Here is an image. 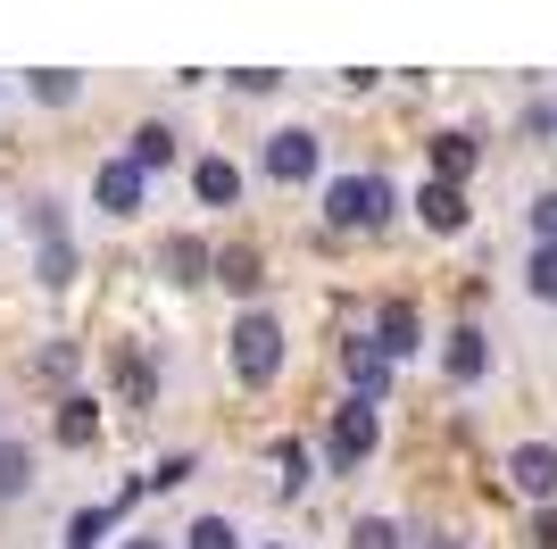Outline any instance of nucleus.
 <instances>
[{
    "mask_svg": "<svg viewBox=\"0 0 557 549\" xmlns=\"http://www.w3.org/2000/svg\"><path fill=\"white\" fill-rule=\"evenodd\" d=\"M392 217V183L383 175H333L325 183V225L333 233H374Z\"/></svg>",
    "mask_w": 557,
    "mask_h": 549,
    "instance_id": "obj_1",
    "label": "nucleus"
},
{
    "mask_svg": "<svg viewBox=\"0 0 557 549\" xmlns=\"http://www.w3.org/2000/svg\"><path fill=\"white\" fill-rule=\"evenodd\" d=\"M233 375L242 383H275L283 375V325L267 308H250V317L233 325Z\"/></svg>",
    "mask_w": 557,
    "mask_h": 549,
    "instance_id": "obj_2",
    "label": "nucleus"
},
{
    "mask_svg": "<svg viewBox=\"0 0 557 549\" xmlns=\"http://www.w3.org/2000/svg\"><path fill=\"white\" fill-rule=\"evenodd\" d=\"M374 434H383L374 408H367V400H349V408L333 416V441H325V450H333V475H358V466L374 457Z\"/></svg>",
    "mask_w": 557,
    "mask_h": 549,
    "instance_id": "obj_3",
    "label": "nucleus"
},
{
    "mask_svg": "<svg viewBox=\"0 0 557 549\" xmlns=\"http://www.w3.org/2000/svg\"><path fill=\"white\" fill-rule=\"evenodd\" d=\"M508 483L524 500H557V450L549 441H516L508 450Z\"/></svg>",
    "mask_w": 557,
    "mask_h": 549,
    "instance_id": "obj_4",
    "label": "nucleus"
},
{
    "mask_svg": "<svg viewBox=\"0 0 557 549\" xmlns=\"http://www.w3.org/2000/svg\"><path fill=\"white\" fill-rule=\"evenodd\" d=\"M141 183H150V175H141L134 159H100L92 167V200L109 208V217H134V208H141Z\"/></svg>",
    "mask_w": 557,
    "mask_h": 549,
    "instance_id": "obj_5",
    "label": "nucleus"
},
{
    "mask_svg": "<svg viewBox=\"0 0 557 549\" xmlns=\"http://www.w3.org/2000/svg\"><path fill=\"white\" fill-rule=\"evenodd\" d=\"M267 175H275V183H308V175H317V134L283 125V134L267 142Z\"/></svg>",
    "mask_w": 557,
    "mask_h": 549,
    "instance_id": "obj_6",
    "label": "nucleus"
},
{
    "mask_svg": "<svg viewBox=\"0 0 557 549\" xmlns=\"http://www.w3.org/2000/svg\"><path fill=\"white\" fill-rule=\"evenodd\" d=\"M159 267H166V283H200V274H216V251L200 242V233H166Z\"/></svg>",
    "mask_w": 557,
    "mask_h": 549,
    "instance_id": "obj_7",
    "label": "nucleus"
},
{
    "mask_svg": "<svg viewBox=\"0 0 557 549\" xmlns=\"http://www.w3.org/2000/svg\"><path fill=\"white\" fill-rule=\"evenodd\" d=\"M383 391H392V358H383V350L358 333V342H349V400H367V408H374Z\"/></svg>",
    "mask_w": 557,
    "mask_h": 549,
    "instance_id": "obj_8",
    "label": "nucleus"
},
{
    "mask_svg": "<svg viewBox=\"0 0 557 549\" xmlns=\"http://www.w3.org/2000/svg\"><path fill=\"white\" fill-rule=\"evenodd\" d=\"M417 333H424V325H417V308H408V300H383V317H374V333H367V342L383 350V358H408V350H417Z\"/></svg>",
    "mask_w": 557,
    "mask_h": 549,
    "instance_id": "obj_9",
    "label": "nucleus"
},
{
    "mask_svg": "<svg viewBox=\"0 0 557 549\" xmlns=\"http://www.w3.org/2000/svg\"><path fill=\"white\" fill-rule=\"evenodd\" d=\"M442 366H449V383H483V375H491V342L474 333V325H458L449 350H442Z\"/></svg>",
    "mask_w": 557,
    "mask_h": 549,
    "instance_id": "obj_10",
    "label": "nucleus"
},
{
    "mask_svg": "<svg viewBox=\"0 0 557 549\" xmlns=\"http://www.w3.org/2000/svg\"><path fill=\"white\" fill-rule=\"evenodd\" d=\"M417 217L433 233H466V192H458V183H424V192H417Z\"/></svg>",
    "mask_w": 557,
    "mask_h": 549,
    "instance_id": "obj_11",
    "label": "nucleus"
},
{
    "mask_svg": "<svg viewBox=\"0 0 557 549\" xmlns=\"http://www.w3.org/2000/svg\"><path fill=\"white\" fill-rule=\"evenodd\" d=\"M191 192H200V200H216V208H233V200H242V167H233L225 150H216V159H200V167H191Z\"/></svg>",
    "mask_w": 557,
    "mask_h": 549,
    "instance_id": "obj_12",
    "label": "nucleus"
},
{
    "mask_svg": "<svg viewBox=\"0 0 557 549\" xmlns=\"http://www.w3.org/2000/svg\"><path fill=\"white\" fill-rule=\"evenodd\" d=\"M474 175V134H433V183H466Z\"/></svg>",
    "mask_w": 557,
    "mask_h": 549,
    "instance_id": "obj_13",
    "label": "nucleus"
},
{
    "mask_svg": "<svg viewBox=\"0 0 557 549\" xmlns=\"http://www.w3.org/2000/svg\"><path fill=\"white\" fill-rule=\"evenodd\" d=\"M100 441V408L92 400H59V450H92Z\"/></svg>",
    "mask_w": 557,
    "mask_h": 549,
    "instance_id": "obj_14",
    "label": "nucleus"
},
{
    "mask_svg": "<svg viewBox=\"0 0 557 549\" xmlns=\"http://www.w3.org/2000/svg\"><path fill=\"white\" fill-rule=\"evenodd\" d=\"M125 159H134L141 175H150V167H175V125H141V134H134V150H125Z\"/></svg>",
    "mask_w": 557,
    "mask_h": 549,
    "instance_id": "obj_15",
    "label": "nucleus"
},
{
    "mask_svg": "<svg viewBox=\"0 0 557 549\" xmlns=\"http://www.w3.org/2000/svg\"><path fill=\"white\" fill-rule=\"evenodd\" d=\"M216 274H225V292H258V283H267V274H258V251H250V242L216 251Z\"/></svg>",
    "mask_w": 557,
    "mask_h": 549,
    "instance_id": "obj_16",
    "label": "nucleus"
},
{
    "mask_svg": "<svg viewBox=\"0 0 557 549\" xmlns=\"http://www.w3.org/2000/svg\"><path fill=\"white\" fill-rule=\"evenodd\" d=\"M17 491H34V450H25V441H0V500H17Z\"/></svg>",
    "mask_w": 557,
    "mask_h": 549,
    "instance_id": "obj_17",
    "label": "nucleus"
},
{
    "mask_svg": "<svg viewBox=\"0 0 557 549\" xmlns=\"http://www.w3.org/2000/svg\"><path fill=\"white\" fill-rule=\"evenodd\" d=\"M34 274H42L50 292H67V283H75V251H67V242H42V258H34Z\"/></svg>",
    "mask_w": 557,
    "mask_h": 549,
    "instance_id": "obj_18",
    "label": "nucleus"
},
{
    "mask_svg": "<svg viewBox=\"0 0 557 549\" xmlns=\"http://www.w3.org/2000/svg\"><path fill=\"white\" fill-rule=\"evenodd\" d=\"M116 508H125V500H116ZM116 508H84V516H75V525H67V549H92L100 533L116 525Z\"/></svg>",
    "mask_w": 557,
    "mask_h": 549,
    "instance_id": "obj_19",
    "label": "nucleus"
},
{
    "mask_svg": "<svg viewBox=\"0 0 557 549\" xmlns=\"http://www.w3.org/2000/svg\"><path fill=\"white\" fill-rule=\"evenodd\" d=\"M25 84H34V100H50V109H67V100H75V75L67 68H42V75H25Z\"/></svg>",
    "mask_w": 557,
    "mask_h": 549,
    "instance_id": "obj_20",
    "label": "nucleus"
},
{
    "mask_svg": "<svg viewBox=\"0 0 557 549\" xmlns=\"http://www.w3.org/2000/svg\"><path fill=\"white\" fill-rule=\"evenodd\" d=\"M191 549H242L233 516H200V525H191Z\"/></svg>",
    "mask_w": 557,
    "mask_h": 549,
    "instance_id": "obj_21",
    "label": "nucleus"
},
{
    "mask_svg": "<svg viewBox=\"0 0 557 549\" xmlns=\"http://www.w3.org/2000/svg\"><path fill=\"white\" fill-rule=\"evenodd\" d=\"M524 283H533V300H557V251L541 242L533 251V267H524Z\"/></svg>",
    "mask_w": 557,
    "mask_h": 549,
    "instance_id": "obj_22",
    "label": "nucleus"
},
{
    "mask_svg": "<svg viewBox=\"0 0 557 549\" xmlns=\"http://www.w3.org/2000/svg\"><path fill=\"white\" fill-rule=\"evenodd\" d=\"M275 466H283V491H308V450L300 441H275Z\"/></svg>",
    "mask_w": 557,
    "mask_h": 549,
    "instance_id": "obj_23",
    "label": "nucleus"
},
{
    "mask_svg": "<svg viewBox=\"0 0 557 549\" xmlns=\"http://www.w3.org/2000/svg\"><path fill=\"white\" fill-rule=\"evenodd\" d=\"M349 549H399V533L383 525V516H358V525H349Z\"/></svg>",
    "mask_w": 557,
    "mask_h": 549,
    "instance_id": "obj_24",
    "label": "nucleus"
},
{
    "mask_svg": "<svg viewBox=\"0 0 557 549\" xmlns=\"http://www.w3.org/2000/svg\"><path fill=\"white\" fill-rule=\"evenodd\" d=\"M533 233L557 251V192H541V200H533Z\"/></svg>",
    "mask_w": 557,
    "mask_h": 549,
    "instance_id": "obj_25",
    "label": "nucleus"
},
{
    "mask_svg": "<svg viewBox=\"0 0 557 549\" xmlns=\"http://www.w3.org/2000/svg\"><path fill=\"white\" fill-rule=\"evenodd\" d=\"M184 475H191V457L175 450V457H159V475H141V483H159V491H166V483H184Z\"/></svg>",
    "mask_w": 557,
    "mask_h": 549,
    "instance_id": "obj_26",
    "label": "nucleus"
},
{
    "mask_svg": "<svg viewBox=\"0 0 557 549\" xmlns=\"http://www.w3.org/2000/svg\"><path fill=\"white\" fill-rule=\"evenodd\" d=\"M533 541H541V549H557V508H549V516L533 525Z\"/></svg>",
    "mask_w": 557,
    "mask_h": 549,
    "instance_id": "obj_27",
    "label": "nucleus"
},
{
    "mask_svg": "<svg viewBox=\"0 0 557 549\" xmlns=\"http://www.w3.org/2000/svg\"><path fill=\"white\" fill-rule=\"evenodd\" d=\"M125 549H166V541H159V533H141V541H125Z\"/></svg>",
    "mask_w": 557,
    "mask_h": 549,
    "instance_id": "obj_28",
    "label": "nucleus"
},
{
    "mask_svg": "<svg viewBox=\"0 0 557 549\" xmlns=\"http://www.w3.org/2000/svg\"><path fill=\"white\" fill-rule=\"evenodd\" d=\"M424 549H458V541H424Z\"/></svg>",
    "mask_w": 557,
    "mask_h": 549,
    "instance_id": "obj_29",
    "label": "nucleus"
},
{
    "mask_svg": "<svg viewBox=\"0 0 557 549\" xmlns=\"http://www.w3.org/2000/svg\"><path fill=\"white\" fill-rule=\"evenodd\" d=\"M267 549H283V541H267Z\"/></svg>",
    "mask_w": 557,
    "mask_h": 549,
    "instance_id": "obj_30",
    "label": "nucleus"
}]
</instances>
